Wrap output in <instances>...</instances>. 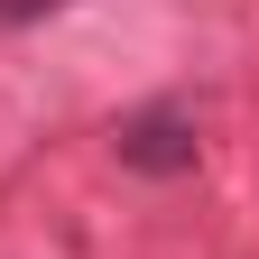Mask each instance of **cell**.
I'll list each match as a JSON object with an SVG mask.
<instances>
[{
    "label": "cell",
    "instance_id": "obj_2",
    "mask_svg": "<svg viewBox=\"0 0 259 259\" xmlns=\"http://www.w3.org/2000/svg\"><path fill=\"white\" fill-rule=\"evenodd\" d=\"M47 10H65V0H0V28H28V19H47Z\"/></svg>",
    "mask_w": 259,
    "mask_h": 259
},
{
    "label": "cell",
    "instance_id": "obj_1",
    "mask_svg": "<svg viewBox=\"0 0 259 259\" xmlns=\"http://www.w3.org/2000/svg\"><path fill=\"white\" fill-rule=\"evenodd\" d=\"M120 167H139V176H185V167H194V120H185L176 102L130 111V120H120Z\"/></svg>",
    "mask_w": 259,
    "mask_h": 259
}]
</instances>
